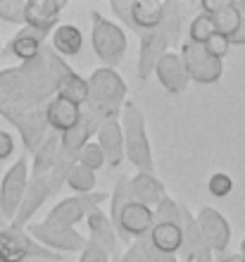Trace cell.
<instances>
[{"label":"cell","mask_w":245,"mask_h":262,"mask_svg":"<svg viewBox=\"0 0 245 262\" xmlns=\"http://www.w3.org/2000/svg\"><path fill=\"white\" fill-rule=\"evenodd\" d=\"M179 36H181V5L176 3H167L164 7V19L155 31L138 36L141 38V48H138V79L145 81L152 72H155L157 60L167 53L169 46H176Z\"/></svg>","instance_id":"obj_1"},{"label":"cell","mask_w":245,"mask_h":262,"mask_svg":"<svg viewBox=\"0 0 245 262\" xmlns=\"http://www.w3.org/2000/svg\"><path fill=\"white\" fill-rule=\"evenodd\" d=\"M119 124H122L124 134V160H129L138 172L155 174V158H152L145 117L133 100L124 103L122 112H119Z\"/></svg>","instance_id":"obj_2"},{"label":"cell","mask_w":245,"mask_h":262,"mask_svg":"<svg viewBox=\"0 0 245 262\" xmlns=\"http://www.w3.org/2000/svg\"><path fill=\"white\" fill-rule=\"evenodd\" d=\"M88 81V110H93L100 119H119L124 103L129 100L126 93V83L117 69L109 67H98L91 72Z\"/></svg>","instance_id":"obj_3"},{"label":"cell","mask_w":245,"mask_h":262,"mask_svg":"<svg viewBox=\"0 0 245 262\" xmlns=\"http://www.w3.org/2000/svg\"><path fill=\"white\" fill-rule=\"evenodd\" d=\"M91 46L102 67L117 69L126 57L129 36L117 21L107 19L98 10H91Z\"/></svg>","instance_id":"obj_4"},{"label":"cell","mask_w":245,"mask_h":262,"mask_svg":"<svg viewBox=\"0 0 245 262\" xmlns=\"http://www.w3.org/2000/svg\"><path fill=\"white\" fill-rule=\"evenodd\" d=\"M164 7L167 3H160V0H112L109 3V10L115 12L117 19L138 36L155 31L162 24Z\"/></svg>","instance_id":"obj_5"},{"label":"cell","mask_w":245,"mask_h":262,"mask_svg":"<svg viewBox=\"0 0 245 262\" xmlns=\"http://www.w3.org/2000/svg\"><path fill=\"white\" fill-rule=\"evenodd\" d=\"M29 257H41V260L53 262L62 260V255L43 248L36 238H31L27 229L14 227V224L0 229V262H24Z\"/></svg>","instance_id":"obj_6"},{"label":"cell","mask_w":245,"mask_h":262,"mask_svg":"<svg viewBox=\"0 0 245 262\" xmlns=\"http://www.w3.org/2000/svg\"><path fill=\"white\" fill-rule=\"evenodd\" d=\"M29 179H31L29 158L21 155V158L14 160V165L7 167L5 177L0 181V214H3V220L7 224L14 220V214L19 210L24 193H27V188H29Z\"/></svg>","instance_id":"obj_7"},{"label":"cell","mask_w":245,"mask_h":262,"mask_svg":"<svg viewBox=\"0 0 245 262\" xmlns=\"http://www.w3.org/2000/svg\"><path fill=\"white\" fill-rule=\"evenodd\" d=\"M179 57L184 62L188 79L195 83L212 86V83H217L224 76V60L214 57L205 46H197V43H191V41L181 43Z\"/></svg>","instance_id":"obj_8"},{"label":"cell","mask_w":245,"mask_h":262,"mask_svg":"<svg viewBox=\"0 0 245 262\" xmlns=\"http://www.w3.org/2000/svg\"><path fill=\"white\" fill-rule=\"evenodd\" d=\"M109 198V193H86V195H69V198L60 200L57 205H53L46 214V222L55 224V227H67L74 229L81 220H86L93 210H100V203Z\"/></svg>","instance_id":"obj_9"},{"label":"cell","mask_w":245,"mask_h":262,"mask_svg":"<svg viewBox=\"0 0 245 262\" xmlns=\"http://www.w3.org/2000/svg\"><path fill=\"white\" fill-rule=\"evenodd\" d=\"M29 231L31 238L41 243L43 248L53 250L57 255L62 253H81L83 246H86V236L79 234L76 229H67V227H55V224H48V222H31L29 227H24Z\"/></svg>","instance_id":"obj_10"},{"label":"cell","mask_w":245,"mask_h":262,"mask_svg":"<svg viewBox=\"0 0 245 262\" xmlns=\"http://www.w3.org/2000/svg\"><path fill=\"white\" fill-rule=\"evenodd\" d=\"M195 224H197V229L203 231L205 241H207V246L212 248L214 255H219V257L229 255L233 229H231V224H229V220L219 212L217 207H210V205L200 207L195 214Z\"/></svg>","instance_id":"obj_11"},{"label":"cell","mask_w":245,"mask_h":262,"mask_svg":"<svg viewBox=\"0 0 245 262\" xmlns=\"http://www.w3.org/2000/svg\"><path fill=\"white\" fill-rule=\"evenodd\" d=\"M117 229V236H119V241L129 243V241H138V238H145L150 236L152 227H155V214L152 210L141 203H129V205L124 207L122 212L117 214V220L112 222Z\"/></svg>","instance_id":"obj_12"},{"label":"cell","mask_w":245,"mask_h":262,"mask_svg":"<svg viewBox=\"0 0 245 262\" xmlns=\"http://www.w3.org/2000/svg\"><path fill=\"white\" fill-rule=\"evenodd\" d=\"M181 236H184V246H181V255L186 262H214V253L205 241L203 231L195 224V214L186 205H181Z\"/></svg>","instance_id":"obj_13"},{"label":"cell","mask_w":245,"mask_h":262,"mask_svg":"<svg viewBox=\"0 0 245 262\" xmlns=\"http://www.w3.org/2000/svg\"><path fill=\"white\" fill-rule=\"evenodd\" d=\"M64 7L67 5L62 0H27V7H24V27L50 36V31L57 27Z\"/></svg>","instance_id":"obj_14"},{"label":"cell","mask_w":245,"mask_h":262,"mask_svg":"<svg viewBox=\"0 0 245 262\" xmlns=\"http://www.w3.org/2000/svg\"><path fill=\"white\" fill-rule=\"evenodd\" d=\"M152 74L157 76L160 86H162L167 93H171V96H181V93H186L188 83H191V79H188V74H186L184 62H181L179 53H171V50H167V53L157 60Z\"/></svg>","instance_id":"obj_15"},{"label":"cell","mask_w":245,"mask_h":262,"mask_svg":"<svg viewBox=\"0 0 245 262\" xmlns=\"http://www.w3.org/2000/svg\"><path fill=\"white\" fill-rule=\"evenodd\" d=\"M81 112L83 107H79V105L69 103V100H64V98H57L53 96L46 103V107H43V115H46V124H48L50 131H55V134H67L69 129H74L76 122L81 119Z\"/></svg>","instance_id":"obj_16"},{"label":"cell","mask_w":245,"mask_h":262,"mask_svg":"<svg viewBox=\"0 0 245 262\" xmlns=\"http://www.w3.org/2000/svg\"><path fill=\"white\" fill-rule=\"evenodd\" d=\"M100 122H102V119L98 117L93 110H83V112H81V119L76 122L74 129H69L67 134H62V136H60L62 152L76 160L79 150H81L86 143H91V136H93V134L98 131Z\"/></svg>","instance_id":"obj_17"},{"label":"cell","mask_w":245,"mask_h":262,"mask_svg":"<svg viewBox=\"0 0 245 262\" xmlns=\"http://www.w3.org/2000/svg\"><path fill=\"white\" fill-rule=\"evenodd\" d=\"M200 12H207L214 19L217 34H221L224 38L231 41L236 31L240 29V14L233 5V0H203L200 3Z\"/></svg>","instance_id":"obj_18"},{"label":"cell","mask_w":245,"mask_h":262,"mask_svg":"<svg viewBox=\"0 0 245 262\" xmlns=\"http://www.w3.org/2000/svg\"><path fill=\"white\" fill-rule=\"evenodd\" d=\"M100 150L105 152L109 167H119L124 162V134H122V124L119 119H102L100 126L96 131Z\"/></svg>","instance_id":"obj_19"},{"label":"cell","mask_w":245,"mask_h":262,"mask_svg":"<svg viewBox=\"0 0 245 262\" xmlns=\"http://www.w3.org/2000/svg\"><path fill=\"white\" fill-rule=\"evenodd\" d=\"M86 224H88V241L107 250L109 255H119V236H117V229L109 220V214H105L102 210H93L86 217Z\"/></svg>","instance_id":"obj_20"},{"label":"cell","mask_w":245,"mask_h":262,"mask_svg":"<svg viewBox=\"0 0 245 262\" xmlns=\"http://www.w3.org/2000/svg\"><path fill=\"white\" fill-rule=\"evenodd\" d=\"M46 38H48V36L41 34V31H34V29H29V27H21L19 31L12 36V41H10L7 50H10V53H12L21 64L34 62L36 57L43 53V48H46Z\"/></svg>","instance_id":"obj_21"},{"label":"cell","mask_w":245,"mask_h":262,"mask_svg":"<svg viewBox=\"0 0 245 262\" xmlns=\"http://www.w3.org/2000/svg\"><path fill=\"white\" fill-rule=\"evenodd\" d=\"M50 48L60 57H76L83 48V34L74 24H57L50 31Z\"/></svg>","instance_id":"obj_22"},{"label":"cell","mask_w":245,"mask_h":262,"mask_svg":"<svg viewBox=\"0 0 245 262\" xmlns=\"http://www.w3.org/2000/svg\"><path fill=\"white\" fill-rule=\"evenodd\" d=\"M55 96L64 98V100H69V103L83 107V105L88 103V81H86V76L76 74L74 69L67 67L60 74L57 83H55Z\"/></svg>","instance_id":"obj_23"},{"label":"cell","mask_w":245,"mask_h":262,"mask_svg":"<svg viewBox=\"0 0 245 262\" xmlns=\"http://www.w3.org/2000/svg\"><path fill=\"white\" fill-rule=\"evenodd\" d=\"M131 191H133V200L150 207V210H155L157 203L167 195L162 181L157 179L155 174H148V172H138L136 177H131Z\"/></svg>","instance_id":"obj_24"},{"label":"cell","mask_w":245,"mask_h":262,"mask_svg":"<svg viewBox=\"0 0 245 262\" xmlns=\"http://www.w3.org/2000/svg\"><path fill=\"white\" fill-rule=\"evenodd\" d=\"M148 238L160 255H176V253H181V246H184V236H181L179 224H164V222L155 224Z\"/></svg>","instance_id":"obj_25"},{"label":"cell","mask_w":245,"mask_h":262,"mask_svg":"<svg viewBox=\"0 0 245 262\" xmlns=\"http://www.w3.org/2000/svg\"><path fill=\"white\" fill-rule=\"evenodd\" d=\"M64 158L60 143V134H48L46 141L38 145V150L34 152V172L31 174H46L50 169L60 165V160Z\"/></svg>","instance_id":"obj_26"},{"label":"cell","mask_w":245,"mask_h":262,"mask_svg":"<svg viewBox=\"0 0 245 262\" xmlns=\"http://www.w3.org/2000/svg\"><path fill=\"white\" fill-rule=\"evenodd\" d=\"M96 181H98L96 179V172H91V169H86V167H81V165H76V162L69 167L67 177H64V184L74 191V195L93 193Z\"/></svg>","instance_id":"obj_27"},{"label":"cell","mask_w":245,"mask_h":262,"mask_svg":"<svg viewBox=\"0 0 245 262\" xmlns=\"http://www.w3.org/2000/svg\"><path fill=\"white\" fill-rule=\"evenodd\" d=\"M133 203V191H131V179L126 174H119L115 181V188L109 193V220L115 222L117 214L122 212L124 207Z\"/></svg>","instance_id":"obj_28"},{"label":"cell","mask_w":245,"mask_h":262,"mask_svg":"<svg viewBox=\"0 0 245 262\" xmlns=\"http://www.w3.org/2000/svg\"><path fill=\"white\" fill-rule=\"evenodd\" d=\"M214 34H217V27L207 12H197L188 24V41L197 43V46H205Z\"/></svg>","instance_id":"obj_29"},{"label":"cell","mask_w":245,"mask_h":262,"mask_svg":"<svg viewBox=\"0 0 245 262\" xmlns=\"http://www.w3.org/2000/svg\"><path fill=\"white\" fill-rule=\"evenodd\" d=\"M160 260V253L152 248L150 238H138V241H131L129 250L119 257V262H157Z\"/></svg>","instance_id":"obj_30"},{"label":"cell","mask_w":245,"mask_h":262,"mask_svg":"<svg viewBox=\"0 0 245 262\" xmlns=\"http://www.w3.org/2000/svg\"><path fill=\"white\" fill-rule=\"evenodd\" d=\"M76 165L86 167V169H91V172H98V169H102V167L107 165V160H105V152L100 150V145L98 143H86L79 150V155H76Z\"/></svg>","instance_id":"obj_31"},{"label":"cell","mask_w":245,"mask_h":262,"mask_svg":"<svg viewBox=\"0 0 245 262\" xmlns=\"http://www.w3.org/2000/svg\"><path fill=\"white\" fill-rule=\"evenodd\" d=\"M152 214H155V224H162V222L164 224H179L181 222V203H176L169 195H164L152 210Z\"/></svg>","instance_id":"obj_32"},{"label":"cell","mask_w":245,"mask_h":262,"mask_svg":"<svg viewBox=\"0 0 245 262\" xmlns=\"http://www.w3.org/2000/svg\"><path fill=\"white\" fill-rule=\"evenodd\" d=\"M24 7H27L24 0H0V19L24 27Z\"/></svg>","instance_id":"obj_33"},{"label":"cell","mask_w":245,"mask_h":262,"mask_svg":"<svg viewBox=\"0 0 245 262\" xmlns=\"http://www.w3.org/2000/svg\"><path fill=\"white\" fill-rule=\"evenodd\" d=\"M207 191H210L214 198H226V195H231V191H233V179L226 172L210 174V179H207Z\"/></svg>","instance_id":"obj_34"},{"label":"cell","mask_w":245,"mask_h":262,"mask_svg":"<svg viewBox=\"0 0 245 262\" xmlns=\"http://www.w3.org/2000/svg\"><path fill=\"white\" fill-rule=\"evenodd\" d=\"M112 257L115 255H109L107 250H102L93 241H86L83 250L79 253V262H112Z\"/></svg>","instance_id":"obj_35"},{"label":"cell","mask_w":245,"mask_h":262,"mask_svg":"<svg viewBox=\"0 0 245 262\" xmlns=\"http://www.w3.org/2000/svg\"><path fill=\"white\" fill-rule=\"evenodd\" d=\"M205 48L210 50L214 57H219V60H224L226 53H229V48H231V43H229V38H224L221 34H214L210 38V41L205 43Z\"/></svg>","instance_id":"obj_36"},{"label":"cell","mask_w":245,"mask_h":262,"mask_svg":"<svg viewBox=\"0 0 245 262\" xmlns=\"http://www.w3.org/2000/svg\"><path fill=\"white\" fill-rule=\"evenodd\" d=\"M14 152V138L12 134H7V131L0 129V162L3 160H10Z\"/></svg>","instance_id":"obj_37"},{"label":"cell","mask_w":245,"mask_h":262,"mask_svg":"<svg viewBox=\"0 0 245 262\" xmlns=\"http://www.w3.org/2000/svg\"><path fill=\"white\" fill-rule=\"evenodd\" d=\"M229 43H231V46H245V24H240V29L236 31V36H233Z\"/></svg>","instance_id":"obj_38"},{"label":"cell","mask_w":245,"mask_h":262,"mask_svg":"<svg viewBox=\"0 0 245 262\" xmlns=\"http://www.w3.org/2000/svg\"><path fill=\"white\" fill-rule=\"evenodd\" d=\"M233 5H236V10L240 14V21L245 24V0H233Z\"/></svg>","instance_id":"obj_39"},{"label":"cell","mask_w":245,"mask_h":262,"mask_svg":"<svg viewBox=\"0 0 245 262\" xmlns=\"http://www.w3.org/2000/svg\"><path fill=\"white\" fill-rule=\"evenodd\" d=\"M157 262H179V260H176V255H160Z\"/></svg>","instance_id":"obj_40"},{"label":"cell","mask_w":245,"mask_h":262,"mask_svg":"<svg viewBox=\"0 0 245 262\" xmlns=\"http://www.w3.org/2000/svg\"><path fill=\"white\" fill-rule=\"evenodd\" d=\"M238 255L245 260V236H243V241H240V250H238Z\"/></svg>","instance_id":"obj_41"},{"label":"cell","mask_w":245,"mask_h":262,"mask_svg":"<svg viewBox=\"0 0 245 262\" xmlns=\"http://www.w3.org/2000/svg\"><path fill=\"white\" fill-rule=\"evenodd\" d=\"M3 227H7V222L3 220V214H0V229H3Z\"/></svg>","instance_id":"obj_42"},{"label":"cell","mask_w":245,"mask_h":262,"mask_svg":"<svg viewBox=\"0 0 245 262\" xmlns=\"http://www.w3.org/2000/svg\"><path fill=\"white\" fill-rule=\"evenodd\" d=\"M119 257H122V255H115V257H112V262H119Z\"/></svg>","instance_id":"obj_43"},{"label":"cell","mask_w":245,"mask_h":262,"mask_svg":"<svg viewBox=\"0 0 245 262\" xmlns=\"http://www.w3.org/2000/svg\"><path fill=\"white\" fill-rule=\"evenodd\" d=\"M0 55H3V38H0Z\"/></svg>","instance_id":"obj_44"},{"label":"cell","mask_w":245,"mask_h":262,"mask_svg":"<svg viewBox=\"0 0 245 262\" xmlns=\"http://www.w3.org/2000/svg\"><path fill=\"white\" fill-rule=\"evenodd\" d=\"M238 262H245V260H243V257H240V260H238Z\"/></svg>","instance_id":"obj_45"}]
</instances>
